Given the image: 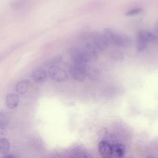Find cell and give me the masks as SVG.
Returning <instances> with one entry per match:
<instances>
[{"instance_id":"obj_1","label":"cell","mask_w":158,"mask_h":158,"mask_svg":"<svg viewBox=\"0 0 158 158\" xmlns=\"http://www.w3.org/2000/svg\"><path fill=\"white\" fill-rule=\"evenodd\" d=\"M71 55L75 64L88 65L98 58L97 52L94 49L86 47L85 49L76 48L71 52Z\"/></svg>"},{"instance_id":"obj_2","label":"cell","mask_w":158,"mask_h":158,"mask_svg":"<svg viewBox=\"0 0 158 158\" xmlns=\"http://www.w3.org/2000/svg\"><path fill=\"white\" fill-rule=\"evenodd\" d=\"M109 43L103 34H96L93 35L86 44V47L98 51L106 50L109 45Z\"/></svg>"},{"instance_id":"obj_3","label":"cell","mask_w":158,"mask_h":158,"mask_svg":"<svg viewBox=\"0 0 158 158\" xmlns=\"http://www.w3.org/2000/svg\"><path fill=\"white\" fill-rule=\"evenodd\" d=\"M88 65L74 64L70 67L69 72L70 76L78 81L82 82L86 79Z\"/></svg>"},{"instance_id":"obj_4","label":"cell","mask_w":158,"mask_h":158,"mask_svg":"<svg viewBox=\"0 0 158 158\" xmlns=\"http://www.w3.org/2000/svg\"><path fill=\"white\" fill-rule=\"evenodd\" d=\"M48 74L50 78L56 82H64L69 79L67 72L64 70L56 66H50L48 69Z\"/></svg>"},{"instance_id":"obj_5","label":"cell","mask_w":158,"mask_h":158,"mask_svg":"<svg viewBox=\"0 0 158 158\" xmlns=\"http://www.w3.org/2000/svg\"><path fill=\"white\" fill-rule=\"evenodd\" d=\"M130 38L125 34L114 32L111 43L118 47H126L130 43Z\"/></svg>"},{"instance_id":"obj_6","label":"cell","mask_w":158,"mask_h":158,"mask_svg":"<svg viewBox=\"0 0 158 158\" xmlns=\"http://www.w3.org/2000/svg\"><path fill=\"white\" fill-rule=\"evenodd\" d=\"M98 151L104 158H111L112 156V146L107 141H102L98 144Z\"/></svg>"},{"instance_id":"obj_7","label":"cell","mask_w":158,"mask_h":158,"mask_svg":"<svg viewBox=\"0 0 158 158\" xmlns=\"http://www.w3.org/2000/svg\"><path fill=\"white\" fill-rule=\"evenodd\" d=\"M48 74L42 69H36L32 72L31 77L32 79L36 83H42L47 79Z\"/></svg>"},{"instance_id":"obj_8","label":"cell","mask_w":158,"mask_h":158,"mask_svg":"<svg viewBox=\"0 0 158 158\" xmlns=\"http://www.w3.org/2000/svg\"><path fill=\"white\" fill-rule=\"evenodd\" d=\"M30 85V81L28 80L25 79L19 81L16 84V91L19 94H24L27 92Z\"/></svg>"},{"instance_id":"obj_9","label":"cell","mask_w":158,"mask_h":158,"mask_svg":"<svg viewBox=\"0 0 158 158\" xmlns=\"http://www.w3.org/2000/svg\"><path fill=\"white\" fill-rule=\"evenodd\" d=\"M19 102V97L15 93L8 94L6 98V105L11 109L15 108L18 105Z\"/></svg>"},{"instance_id":"obj_10","label":"cell","mask_w":158,"mask_h":158,"mask_svg":"<svg viewBox=\"0 0 158 158\" xmlns=\"http://www.w3.org/2000/svg\"><path fill=\"white\" fill-rule=\"evenodd\" d=\"M112 156L111 158H123L125 154V148L122 144H117L112 146Z\"/></svg>"},{"instance_id":"obj_11","label":"cell","mask_w":158,"mask_h":158,"mask_svg":"<svg viewBox=\"0 0 158 158\" xmlns=\"http://www.w3.org/2000/svg\"><path fill=\"white\" fill-rule=\"evenodd\" d=\"M137 38L147 43L155 41L156 39V36L150 32L143 30L138 32Z\"/></svg>"},{"instance_id":"obj_12","label":"cell","mask_w":158,"mask_h":158,"mask_svg":"<svg viewBox=\"0 0 158 158\" xmlns=\"http://www.w3.org/2000/svg\"><path fill=\"white\" fill-rule=\"evenodd\" d=\"M10 149V144L7 139L5 138L0 139V154L5 155L7 154Z\"/></svg>"},{"instance_id":"obj_13","label":"cell","mask_w":158,"mask_h":158,"mask_svg":"<svg viewBox=\"0 0 158 158\" xmlns=\"http://www.w3.org/2000/svg\"><path fill=\"white\" fill-rule=\"evenodd\" d=\"M9 123V117L5 112H0V127L6 129Z\"/></svg>"},{"instance_id":"obj_14","label":"cell","mask_w":158,"mask_h":158,"mask_svg":"<svg viewBox=\"0 0 158 158\" xmlns=\"http://www.w3.org/2000/svg\"><path fill=\"white\" fill-rule=\"evenodd\" d=\"M147 43L143 41L142 40H140L139 38H137L136 41V48L138 52H141L143 51L147 46Z\"/></svg>"},{"instance_id":"obj_15","label":"cell","mask_w":158,"mask_h":158,"mask_svg":"<svg viewBox=\"0 0 158 158\" xmlns=\"http://www.w3.org/2000/svg\"><path fill=\"white\" fill-rule=\"evenodd\" d=\"M142 11H143V9H142V8H135V9H132V10L128 11V12L125 14V15H137V14H139V13H141Z\"/></svg>"},{"instance_id":"obj_16","label":"cell","mask_w":158,"mask_h":158,"mask_svg":"<svg viewBox=\"0 0 158 158\" xmlns=\"http://www.w3.org/2000/svg\"><path fill=\"white\" fill-rule=\"evenodd\" d=\"M2 158H17L14 156H12V155H8V156H5Z\"/></svg>"},{"instance_id":"obj_17","label":"cell","mask_w":158,"mask_h":158,"mask_svg":"<svg viewBox=\"0 0 158 158\" xmlns=\"http://www.w3.org/2000/svg\"><path fill=\"white\" fill-rule=\"evenodd\" d=\"M84 158H93V157L91 156V155H87V156H85Z\"/></svg>"},{"instance_id":"obj_18","label":"cell","mask_w":158,"mask_h":158,"mask_svg":"<svg viewBox=\"0 0 158 158\" xmlns=\"http://www.w3.org/2000/svg\"><path fill=\"white\" fill-rule=\"evenodd\" d=\"M146 158H156L155 157L152 156H149L147 157Z\"/></svg>"},{"instance_id":"obj_19","label":"cell","mask_w":158,"mask_h":158,"mask_svg":"<svg viewBox=\"0 0 158 158\" xmlns=\"http://www.w3.org/2000/svg\"><path fill=\"white\" fill-rule=\"evenodd\" d=\"M126 158H134L132 157H129Z\"/></svg>"}]
</instances>
